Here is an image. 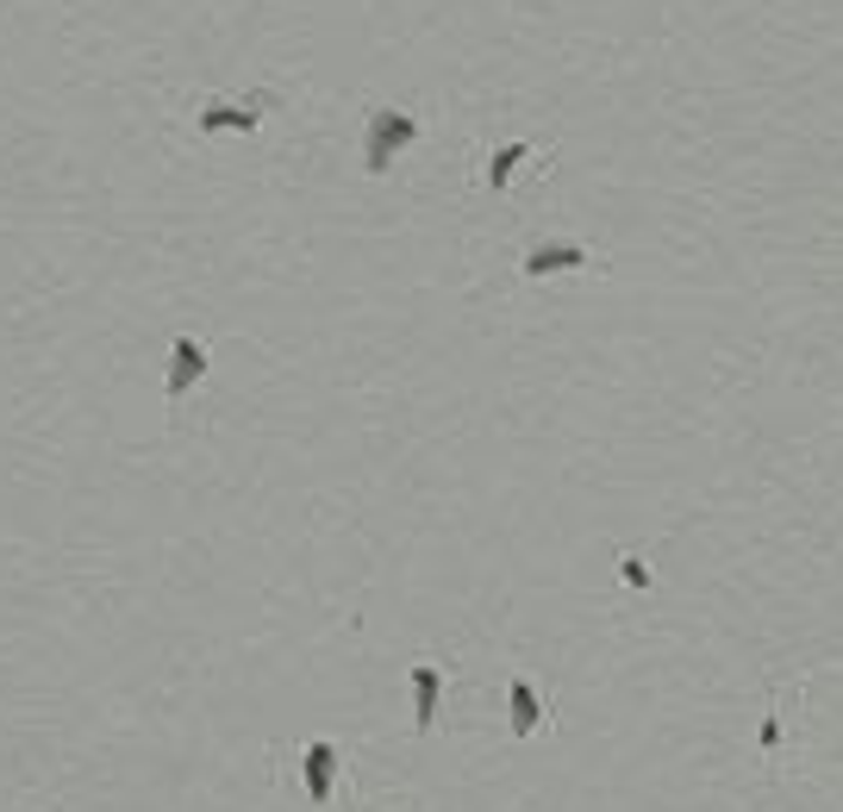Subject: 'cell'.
<instances>
[{"label":"cell","instance_id":"cell-1","mask_svg":"<svg viewBox=\"0 0 843 812\" xmlns=\"http://www.w3.org/2000/svg\"><path fill=\"white\" fill-rule=\"evenodd\" d=\"M419 138V119L400 107H369V126H363V169L369 176H388L394 169V157L406 150V144Z\"/></svg>","mask_w":843,"mask_h":812},{"label":"cell","instance_id":"cell-2","mask_svg":"<svg viewBox=\"0 0 843 812\" xmlns=\"http://www.w3.org/2000/svg\"><path fill=\"white\" fill-rule=\"evenodd\" d=\"M275 107V95H244V100H200V112H194V126H200V138L207 131H256L263 126V112Z\"/></svg>","mask_w":843,"mask_h":812},{"label":"cell","instance_id":"cell-3","mask_svg":"<svg viewBox=\"0 0 843 812\" xmlns=\"http://www.w3.org/2000/svg\"><path fill=\"white\" fill-rule=\"evenodd\" d=\"M301 781H306V800H313V806H332L337 744H325V737H306V744H301Z\"/></svg>","mask_w":843,"mask_h":812},{"label":"cell","instance_id":"cell-4","mask_svg":"<svg viewBox=\"0 0 843 812\" xmlns=\"http://www.w3.org/2000/svg\"><path fill=\"white\" fill-rule=\"evenodd\" d=\"M207 375V344L200 337H176V351H169V388H163V400L169 407H182L188 400V388Z\"/></svg>","mask_w":843,"mask_h":812},{"label":"cell","instance_id":"cell-5","mask_svg":"<svg viewBox=\"0 0 843 812\" xmlns=\"http://www.w3.org/2000/svg\"><path fill=\"white\" fill-rule=\"evenodd\" d=\"M569 270H594L588 244H531L526 251V275L543 282V275H569Z\"/></svg>","mask_w":843,"mask_h":812},{"label":"cell","instance_id":"cell-6","mask_svg":"<svg viewBox=\"0 0 843 812\" xmlns=\"http://www.w3.org/2000/svg\"><path fill=\"white\" fill-rule=\"evenodd\" d=\"M406 682H413V725L431 732V725H438V706H444V669H438L431 656H419Z\"/></svg>","mask_w":843,"mask_h":812},{"label":"cell","instance_id":"cell-7","mask_svg":"<svg viewBox=\"0 0 843 812\" xmlns=\"http://www.w3.org/2000/svg\"><path fill=\"white\" fill-rule=\"evenodd\" d=\"M507 706H512V737H531L543 725V701H538V687H531L526 675L507 682Z\"/></svg>","mask_w":843,"mask_h":812},{"label":"cell","instance_id":"cell-8","mask_svg":"<svg viewBox=\"0 0 843 812\" xmlns=\"http://www.w3.org/2000/svg\"><path fill=\"white\" fill-rule=\"evenodd\" d=\"M526 157H531V144H526V138L500 144V150L488 157V188H507V182L519 176V163H526Z\"/></svg>","mask_w":843,"mask_h":812},{"label":"cell","instance_id":"cell-9","mask_svg":"<svg viewBox=\"0 0 843 812\" xmlns=\"http://www.w3.org/2000/svg\"><path fill=\"white\" fill-rule=\"evenodd\" d=\"M619 575H625V588H631V594H650V581H656L650 562L637 557V550H625V557H619Z\"/></svg>","mask_w":843,"mask_h":812},{"label":"cell","instance_id":"cell-10","mask_svg":"<svg viewBox=\"0 0 843 812\" xmlns=\"http://www.w3.org/2000/svg\"><path fill=\"white\" fill-rule=\"evenodd\" d=\"M756 744H763V750H775V744H781V718H775V713L763 718V732H756Z\"/></svg>","mask_w":843,"mask_h":812}]
</instances>
